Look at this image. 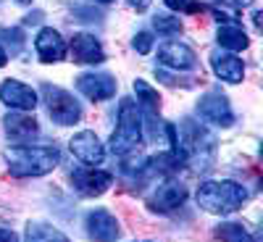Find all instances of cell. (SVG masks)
Masks as SVG:
<instances>
[{"label": "cell", "mask_w": 263, "mask_h": 242, "mask_svg": "<svg viewBox=\"0 0 263 242\" xmlns=\"http://www.w3.org/2000/svg\"><path fill=\"white\" fill-rule=\"evenodd\" d=\"M0 40L13 45V53H18L24 48V37H21V29H0Z\"/></svg>", "instance_id": "obj_24"}, {"label": "cell", "mask_w": 263, "mask_h": 242, "mask_svg": "<svg viewBox=\"0 0 263 242\" xmlns=\"http://www.w3.org/2000/svg\"><path fill=\"white\" fill-rule=\"evenodd\" d=\"M74 13H79L77 18H82V21H100V16L103 13H98V11H90V8H74Z\"/></svg>", "instance_id": "obj_26"}, {"label": "cell", "mask_w": 263, "mask_h": 242, "mask_svg": "<svg viewBox=\"0 0 263 242\" xmlns=\"http://www.w3.org/2000/svg\"><path fill=\"white\" fill-rule=\"evenodd\" d=\"M168 140H171V153L177 161L184 166H192L197 171H208L216 161V137L211 132L192 119H182L179 126L168 124Z\"/></svg>", "instance_id": "obj_1"}, {"label": "cell", "mask_w": 263, "mask_h": 242, "mask_svg": "<svg viewBox=\"0 0 263 242\" xmlns=\"http://www.w3.org/2000/svg\"><path fill=\"white\" fill-rule=\"evenodd\" d=\"M16 3H21V6H29V3H32V0H16Z\"/></svg>", "instance_id": "obj_32"}, {"label": "cell", "mask_w": 263, "mask_h": 242, "mask_svg": "<svg viewBox=\"0 0 263 242\" xmlns=\"http://www.w3.org/2000/svg\"><path fill=\"white\" fill-rule=\"evenodd\" d=\"M77 87L84 98H90L95 103L116 95V79L111 74H82L77 77Z\"/></svg>", "instance_id": "obj_13"}, {"label": "cell", "mask_w": 263, "mask_h": 242, "mask_svg": "<svg viewBox=\"0 0 263 242\" xmlns=\"http://www.w3.org/2000/svg\"><path fill=\"white\" fill-rule=\"evenodd\" d=\"M211 66H213L216 77L229 82V84H237V82L245 79V63H242V58H237L234 53H213Z\"/></svg>", "instance_id": "obj_17"}, {"label": "cell", "mask_w": 263, "mask_h": 242, "mask_svg": "<svg viewBox=\"0 0 263 242\" xmlns=\"http://www.w3.org/2000/svg\"><path fill=\"white\" fill-rule=\"evenodd\" d=\"M187 200V187L179 182H161L156 190L147 195V206L158 213H171L182 208Z\"/></svg>", "instance_id": "obj_7"}, {"label": "cell", "mask_w": 263, "mask_h": 242, "mask_svg": "<svg viewBox=\"0 0 263 242\" xmlns=\"http://www.w3.org/2000/svg\"><path fill=\"white\" fill-rule=\"evenodd\" d=\"M216 40H218V45L232 50V53L234 50H245L250 45V37L245 34V29L239 27V24H224V27H218Z\"/></svg>", "instance_id": "obj_18"}, {"label": "cell", "mask_w": 263, "mask_h": 242, "mask_svg": "<svg viewBox=\"0 0 263 242\" xmlns=\"http://www.w3.org/2000/svg\"><path fill=\"white\" fill-rule=\"evenodd\" d=\"M40 18H42V13H40V11H34V13H29V16H27L24 21H27V24H37Z\"/></svg>", "instance_id": "obj_30"}, {"label": "cell", "mask_w": 263, "mask_h": 242, "mask_svg": "<svg viewBox=\"0 0 263 242\" xmlns=\"http://www.w3.org/2000/svg\"><path fill=\"white\" fill-rule=\"evenodd\" d=\"M140 145H142V119L137 111V103L126 98L119 105V121L111 135V150L116 156H132V153L140 150Z\"/></svg>", "instance_id": "obj_4"}, {"label": "cell", "mask_w": 263, "mask_h": 242, "mask_svg": "<svg viewBox=\"0 0 263 242\" xmlns=\"http://www.w3.org/2000/svg\"><path fill=\"white\" fill-rule=\"evenodd\" d=\"M197 114H200L205 121L218 124V126H232V121H234V114H232V108H229V100H227V95H221V92H208V95H203L200 100H197Z\"/></svg>", "instance_id": "obj_10"}, {"label": "cell", "mask_w": 263, "mask_h": 242, "mask_svg": "<svg viewBox=\"0 0 263 242\" xmlns=\"http://www.w3.org/2000/svg\"><path fill=\"white\" fill-rule=\"evenodd\" d=\"M163 3L171 11H179V13H197L200 11V0H163Z\"/></svg>", "instance_id": "obj_23"}, {"label": "cell", "mask_w": 263, "mask_h": 242, "mask_svg": "<svg viewBox=\"0 0 263 242\" xmlns=\"http://www.w3.org/2000/svg\"><path fill=\"white\" fill-rule=\"evenodd\" d=\"M71 58L77 63H103L105 61V53H103V45L98 42V37L87 34V32H79L71 37Z\"/></svg>", "instance_id": "obj_16"}, {"label": "cell", "mask_w": 263, "mask_h": 242, "mask_svg": "<svg viewBox=\"0 0 263 242\" xmlns=\"http://www.w3.org/2000/svg\"><path fill=\"white\" fill-rule=\"evenodd\" d=\"M34 50L45 63H55V61H63L66 55V42L53 27H45L34 37Z\"/></svg>", "instance_id": "obj_15"}, {"label": "cell", "mask_w": 263, "mask_h": 242, "mask_svg": "<svg viewBox=\"0 0 263 242\" xmlns=\"http://www.w3.org/2000/svg\"><path fill=\"white\" fill-rule=\"evenodd\" d=\"M6 61H8V53H6L3 48H0V66H6Z\"/></svg>", "instance_id": "obj_31"}, {"label": "cell", "mask_w": 263, "mask_h": 242, "mask_svg": "<svg viewBox=\"0 0 263 242\" xmlns=\"http://www.w3.org/2000/svg\"><path fill=\"white\" fill-rule=\"evenodd\" d=\"M0 100H3L8 108H16V111H34L37 92L24 82L8 79V82L0 84Z\"/></svg>", "instance_id": "obj_12"}, {"label": "cell", "mask_w": 263, "mask_h": 242, "mask_svg": "<svg viewBox=\"0 0 263 242\" xmlns=\"http://www.w3.org/2000/svg\"><path fill=\"white\" fill-rule=\"evenodd\" d=\"M98 3H114V0H98Z\"/></svg>", "instance_id": "obj_33"}, {"label": "cell", "mask_w": 263, "mask_h": 242, "mask_svg": "<svg viewBox=\"0 0 263 242\" xmlns=\"http://www.w3.org/2000/svg\"><path fill=\"white\" fill-rule=\"evenodd\" d=\"M216 237L221 242H255V237L245 229V224H237V221H224L216 227Z\"/></svg>", "instance_id": "obj_20"}, {"label": "cell", "mask_w": 263, "mask_h": 242, "mask_svg": "<svg viewBox=\"0 0 263 242\" xmlns=\"http://www.w3.org/2000/svg\"><path fill=\"white\" fill-rule=\"evenodd\" d=\"M150 3H153V0H129V6L135 8V11H147Z\"/></svg>", "instance_id": "obj_28"}, {"label": "cell", "mask_w": 263, "mask_h": 242, "mask_svg": "<svg viewBox=\"0 0 263 242\" xmlns=\"http://www.w3.org/2000/svg\"><path fill=\"white\" fill-rule=\"evenodd\" d=\"M195 200L203 211L216 213V216H229L234 211L242 208V203L248 200V190L245 184L232 182V179H221V182H203L195 192Z\"/></svg>", "instance_id": "obj_3"}, {"label": "cell", "mask_w": 263, "mask_h": 242, "mask_svg": "<svg viewBox=\"0 0 263 242\" xmlns=\"http://www.w3.org/2000/svg\"><path fill=\"white\" fill-rule=\"evenodd\" d=\"M42 100L48 105V114L55 124L61 126H69V124H77L82 119V105L74 100L71 92L61 90V87H53V84H42Z\"/></svg>", "instance_id": "obj_5"}, {"label": "cell", "mask_w": 263, "mask_h": 242, "mask_svg": "<svg viewBox=\"0 0 263 242\" xmlns=\"http://www.w3.org/2000/svg\"><path fill=\"white\" fill-rule=\"evenodd\" d=\"M158 61L163 66H168V69H177V71H195L197 69V55L184 42H166V45H161Z\"/></svg>", "instance_id": "obj_11"}, {"label": "cell", "mask_w": 263, "mask_h": 242, "mask_svg": "<svg viewBox=\"0 0 263 242\" xmlns=\"http://www.w3.org/2000/svg\"><path fill=\"white\" fill-rule=\"evenodd\" d=\"M3 158H6L11 177H18V179L45 177L61 161L58 150L50 145H13L3 150Z\"/></svg>", "instance_id": "obj_2"}, {"label": "cell", "mask_w": 263, "mask_h": 242, "mask_svg": "<svg viewBox=\"0 0 263 242\" xmlns=\"http://www.w3.org/2000/svg\"><path fill=\"white\" fill-rule=\"evenodd\" d=\"M111 182H114L111 174L103 171V169H98V166H82V169L71 171V184H74V190H77L79 195H84V197H98V195H103L108 187H111Z\"/></svg>", "instance_id": "obj_6"}, {"label": "cell", "mask_w": 263, "mask_h": 242, "mask_svg": "<svg viewBox=\"0 0 263 242\" xmlns=\"http://www.w3.org/2000/svg\"><path fill=\"white\" fill-rule=\"evenodd\" d=\"M132 45H135V50L142 53V55L150 53V48H153V34H150V32H140L135 40H132Z\"/></svg>", "instance_id": "obj_25"}, {"label": "cell", "mask_w": 263, "mask_h": 242, "mask_svg": "<svg viewBox=\"0 0 263 242\" xmlns=\"http://www.w3.org/2000/svg\"><path fill=\"white\" fill-rule=\"evenodd\" d=\"M213 3H221L227 8H248L253 6V0H213Z\"/></svg>", "instance_id": "obj_27"}, {"label": "cell", "mask_w": 263, "mask_h": 242, "mask_svg": "<svg viewBox=\"0 0 263 242\" xmlns=\"http://www.w3.org/2000/svg\"><path fill=\"white\" fill-rule=\"evenodd\" d=\"M27 242H71L61 229L42 224V221H32L27 227Z\"/></svg>", "instance_id": "obj_19"}, {"label": "cell", "mask_w": 263, "mask_h": 242, "mask_svg": "<svg viewBox=\"0 0 263 242\" xmlns=\"http://www.w3.org/2000/svg\"><path fill=\"white\" fill-rule=\"evenodd\" d=\"M153 27H156L161 34H179L182 32V21L179 16H168V13H158L156 18H153Z\"/></svg>", "instance_id": "obj_22"}, {"label": "cell", "mask_w": 263, "mask_h": 242, "mask_svg": "<svg viewBox=\"0 0 263 242\" xmlns=\"http://www.w3.org/2000/svg\"><path fill=\"white\" fill-rule=\"evenodd\" d=\"M3 126H6L8 140H13L16 145H27L40 135V126H37L34 116H24V114H8L3 119Z\"/></svg>", "instance_id": "obj_14"}, {"label": "cell", "mask_w": 263, "mask_h": 242, "mask_svg": "<svg viewBox=\"0 0 263 242\" xmlns=\"http://www.w3.org/2000/svg\"><path fill=\"white\" fill-rule=\"evenodd\" d=\"M84 232H87V237H90L92 242H116L121 229H119L116 216H111L103 208H95L84 218Z\"/></svg>", "instance_id": "obj_8"}, {"label": "cell", "mask_w": 263, "mask_h": 242, "mask_svg": "<svg viewBox=\"0 0 263 242\" xmlns=\"http://www.w3.org/2000/svg\"><path fill=\"white\" fill-rule=\"evenodd\" d=\"M0 242H18V237H16L11 229H3V227H0Z\"/></svg>", "instance_id": "obj_29"}, {"label": "cell", "mask_w": 263, "mask_h": 242, "mask_svg": "<svg viewBox=\"0 0 263 242\" xmlns=\"http://www.w3.org/2000/svg\"><path fill=\"white\" fill-rule=\"evenodd\" d=\"M135 92H137V100L145 105L147 114H156L161 108V95L156 87H150L145 79H135Z\"/></svg>", "instance_id": "obj_21"}, {"label": "cell", "mask_w": 263, "mask_h": 242, "mask_svg": "<svg viewBox=\"0 0 263 242\" xmlns=\"http://www.w3.org/2000/svg\"><path fill=\"white\" fill-rule=\"evenodd\" d=\"M69 147H71V153H74V158H79L84 166H98V163H103V158H105L103 142L98 140V135H95V132H90V129L77 132V135L69 140Z\"/></svg>", "instance_id": "obj_9"}]
</instances>
